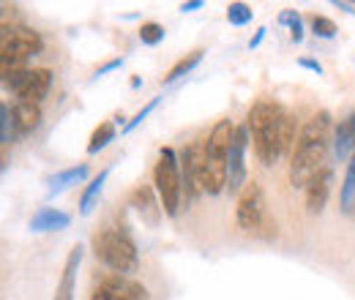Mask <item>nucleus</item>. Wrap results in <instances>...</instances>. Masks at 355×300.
Returning a JSON list of instances; mask_svg holds the SVG:
<instances>
[{
  "mask_svg": "<svg viewBox=\"0 0 355 300\" xmlns=\"http://www.w3.org/2000/svg\"><path fill=\"white\" fill-rule=\"evenodd\" d=\"M328 142H331V112L322 109L298 134L295 150L290 156V186L293 188H306L325 170L322 164L328 156Z\"/></svg>",
  "mask_w": 355,
  "mask_h": 300,
  "instance_id": "nucleus-1",
  "label": "nucleus"
},
{
  "mask_svg": "<svg viewBox=\"0 0 355 300\" xmlns=\"http://www.w3.org/2000/svg\"><path fill=\"white\" fill-rule=\"evenodd\" d=\"M235 136V126L230 121H219L208 139L202 142L200 156V186L208 194H222L227 188V164H230V145Z\"/></svg>",
  "mask_w": 355,
  "mask_h": 300,
  "instance_id": "nucleus-2",
  "label": "nucleus"
},
{
  "mask_svg": "<svg viewBox=\"0 0 355 300\" xmlns=\"http://www.w3.org/2000/svg\"><path fill=\"white\" fill-rule=\"evenodd\" d=\"M284 107L273 104V101H257L249 109L246 126L252 131V142H254V153L263 161V167H273L282 153H279V118H282Z\"/></svg>",
  "mask_w": 355,
  "mask_h": 300,
  "instance_id": "nucleus-3",
  "label": "nucleus"
},
{
  "mask_svg": "<svg viewBox=\"0 0 355 300\" xmlns=\"http://www.w3.org/2000/svg\"><path fill=\"white\" fill-rule=\"evenodd\" d=\"M235 221L243 232L257 235V238H276V221L268 213L266 194L263 186L249 180L243 191L238 194V208H235Z\"/></svg>",
  "mask_w": 355,
  "mask_h": 300,
  "instance_id": "nucleus-4",
  "label": "nucleus"
},
{
  "mask_svg": "<svg viewBox=\"0 0 355 300\" xmlns=\"http://www.w3.org/2000/svg\"><path fill=\"white\" fill-rule=\"evenodd\" d=\"M93 254H96L98 262H104L110 270H115L118 276L134 273L139 267L134 240L126 232H118V229H101L93 238Z\"/></svg>",
  "mask_w": 355,
  "mask_h": 300,
  "instance_id": "nucleus-5",
  "label": "nucleus"
},
{
  "mask_svg": "<svg viewBox=\"0 0 355 300\" xmlns=\"http://www.w3.org/2000/svg\"><path fill=\"white\" fill-rule=\"evenodd\" d=\"M153 183H156V194H159L164 213L178 215L180 197H183V177H180V161L173 148H162L159 161L153 167Z\"/></svg>",
  "mask_w": 355,
  "mask_h": 300,
  "instance_id": "nucleus-6",
  "label": "nucleus"
},
{
  "mask_svg": "<svg viewBox=\"0 0 355 300\" xmlns=\"http://www.w3.org/2000/svg\"><path fill=\"white\" fill-rule=\"evenodd\" d=\"M3 85L19 101L39 104L52 87V71L49 69H11V71H3Z\"/></svg>",
  "mask_w": 355,
  "mask_h": 300,
  "instance_id": "nucleus-7",
  "label": "nucleus"
},
{
  "mask_svg": "<svg viewBox=\"0 0 355 300\" xmlns=\"http://www.w3.org/2000/svg\"><path fill=\"white\" fill-rule=\"evenodd\" d=\"M42 36L36 33V30H31V28H14V30H6L3 33V71H8V66L11 69H19V63H25L28 58H33V55H39L42 52Z\"/></svg>",
  "mask_w": 355,
  "mask_h": 300,
  "instance_id": "nucleus-8",
  "label": "nucleus"
},
{
  "mask_svg": "<svg viewBox=\"0 0 355 300\" xmlns=\"http://www.w3.org/2000/svg\"><path fill=\"white\" fill-rule=\"evenodd\" d=\"M246 148H249V126H235L227 164V188L230 194H241L246 186Z\"/></svg>",
  "mask_w": 355,
  "mask_h": 300,
  "instance_id": "nucleus-9",
  "label": "nucleus"
},
{
  "mask_svg": "<svg viewBox=\"0 0 355 300\" xmlns=\"http://www.w3.org/2000/svg\"><path fill=\"white\" fill-rule=\"evenodd\" d=\"M90 300H150L148 298V290L142 284H137L132 279H123V276H107L96 292L90 295Z\"/></svg>",
  "mask_w": 355,
  "mask_h": 300,
  "instance_id": "nucleus-10",
  "label": "nucleus"
},
{
  "mask_svg": "<svg viewBox=\"0 0 355 300\" xmlns=\"http://www.w3.org/2000/svg\"><path fill=\"white\" fill-rule=\"evenodd\" d=\"M331 186H334V172L328 170V167L306 186V211H309L311 215L325 211V202H328V197H331Z\"/></svg>",
  "mask_w": 355,
  "mask_h": 300,
  "instance_id": "nucleus-11",
  "label": "nucleus"
},
{
  "mask_svg": "<svg viewBox=\"0 0 355 300\" xmlns=\"http://www.w3.org/2000/svg\"><path fill=\"white\" fill-rule=\"evenodd\" d=\"M132 205L137 208V213L142 215V221L145 224H150V227H156L159 221H162V202H156V191L150 188V186H139L137 191L132 194Z\"/></svg>",
  "mask_w": 355,
  "mask_h": 300,
  "instance_id": "nucleus-12",
  "label": "nucleus"
},
{
  "mask_svg": "<svg viewBox=\"0 0 355 300\" xmlns=\"http://www.w3.org/2000/svg\"><path fill=\"white\" fill-rule=\"evenodd\" d=\"M80 262H83V246H74L69 252L66 265H63V276H60V284L55 290V300H74V281H77Z\"/></svg>",
  "mask_w": 355,
  "mask_h": 300,
  "instance_id": "nucleus-13",
  "label": "nucleus"
},
{
  "mask_svg": "<svg viewBox=\"0 0 355 300\" xmlns=\"http://www.w3.org/2000/svg\"><path fill=\"white\" fill-rule=\"evenodd\" d=\"M69 224H71V215L58 208H39L31 218L33 232H58V229H66Z\"/></svg>",
  "mask_w": 355,
  "mask_h": 300,
  "instance_id": "nucleus-14",
  "label": "nucleus"
},
{
  "mask_svg": "<svg viewBox=\"0 0 355 300\" xmlns=\"http://www.w3.org/2000/svg\"><path fill=\"white\" fill-rule=\"evenodd\" d=\"M334 153L339 161H345L347 156L355 153V112H350L339 126H336V134H334Z\"/></svg>",
  "mask_w": 355,
  "mask_h": 300,
  "instance_id": "nucleus-15",
  "label": "nucleus"
},
{
  "mask_svg": "<svg viewBox=\"0 0 355 300\" xmlns=\"http://www.w3.org/2000/svg\"><path fill=\"white\" fill-rule=\"evenodd\" d=\"M11 115H14L17 134H31L33 129H39V123H42V107L31 104V101H17Z\"/></svg>",
  "mask_w": 355,
  "mask_h": 300,
  "instance_id": "nucleus-16",
  "label": "nucleus"
},
{
  "mask_svg": "<svg viewBox=\"0 0 355 300\" xmlns=\"http://www.w3.org/2000/svg\"><path fill=\"white\" fill-rule=\"evenodd\" d=\"M88 175H90L88 164H77V167H69V170L58 172L55 177H49V197H55V194H60L63 188H69V186L85 180Z\"/></svg>",
  "mask_w": 355,
  "mask_h": 300,
  "instance_id": "nucleus-17",
  "label": "nucleus"
},
{
  "mask_svg": "<svg viewBox=\"0 0 355 300\" xmlns=\"http://www.w3.org/2000/svg\"><path fill=\"white\" fill-rule=\"evenodd\" d=\"M202 55H205V49H194V52H189L186 58H180L175 66L167 71V77H164L162 82L170 85V82H175V80H180V77H186L189 71H194V69L202 63Z\"/></svg>",
  "mask_w": 355,
  "mask_h": 300,
  "instance_id": "nucleus-18",
  "label": "nucleus"
},
{
  "mask_svg": "<svg viewBox=\"0 0 355 300\" xmlns=\"http://www.w3.org/2000/svg\"><path fill=\"white\" fill-rule=\"evenodd\" d=\"M107 177H110V170H101L88 183V188H85V194H83V200H80V213L83 215H88L90 211H93V202L98 200V194H101V188H104Z\"/></svg>",
  "mask_w": 355,
  "mask_h": 300,
  "instance_id": "nucleus-19",
  "label": "nucleus"
},
{
  "mask_svg": "<svg viewBox=\"0 0 355 300\" xmlns=\"http://www.w3.org/2000/svg\"><path fill=\"white\" fill-rule=\"evenodd\" d=\"M115 139V126L107 121V123H101L98 129L90 134V142H88V153L93 156V153H98V150H104L110 142Z\"/></svg>",
  "mask_w": 355,
  "mask_h": 300,
  "instance_id": "nucleus-20",
  "label": "nucleus"
},
{
  "mask_svg": "<svg viewBox=\"0 0 355 300\" xmlns=\"http://www.w3.org/2000/svg\"><path fill=\"white\" fill-rule=\"evenodd\" d=\"M355 205V153L347 164V175H345V183H342V208L345 213H350Z\"/></svg>",
  "mask_w": 355,
  "mask_h": 300,
  "instance_id": "nucleus-21",
  "label": "nucleus"
},
{
  "mask_svg": "<svg viewBox=\"0 0 355 300\" xmlns=\"http://www.w3.org/2000/svg\"><path fill=\"white\" fill-rule=\"evenodd\" d=\"M279 22L290 28V39H293V42L295 44L304 42V19H301V14H298V11L284 8V11L279 14Z\"/></svg>",
  "mask_w": 355,
  "mask_h": 300,
  "instance_id": "nucleus-22",
  "label": "nucleus"
},
{
  "mask_svg": "<svg viewBox=\"0 0 355 300\" xmlns=\"http://www.w3.org/2000/svg\"><path fill=\"white\" fill-rule=\"evenodd\" d=\"M252 19H254L252 6H246V3H230V6H227V22H230V25L243 28V25H249Z\"/></svg>",
  "mask_w": 355,
  "mask_h": 300,
  "instance_id": "nucleus-23",
  "label": "nucleus"
},
{
  "mask_svg": "<svg viewBox=\"0 0 355 300\" xmlns=\"http://www.w3.org/2000/svg\"><path fill=\"white\" fill-rule=\"evenodd\" d=\"M309 28L317 39H334V36L339 33V30H336V22H334V19H328V17H320V14H314V17H311Z\"/></svg>",
  "mask_w": 355,
  "mask_h": 300,
  "instance_id": "nucleus-24",
  "label": "nucleus"
},
{
  "mask_svg": "<svg viewBox=\"0 0 355 300\" xmlns=\"http://www.w3.org/2000/svg\"><path fill=\"white\" fill-rule=\"evenodd\" d=\"M14 134H17V126H14V115H11L8 104H0V139H3V145H11Z\"/></svg>",
  "mask_w": 355,
  "mask_h": 300,
  "instance_id": "nucleus-25",
  "label": "nucleus"
},
{
  "mask_svg": "<svg viewBox=\"0 0 355 300\" xmlns=\"http://www.w3.org/2000/svg\"><path fill=\"white\" fill-rule=\"evenodd\" d=\"M139 42L148 44V46H156V44L164 42V28L159 22H145L139 28Z\"/></svg>",
  "mask_w": 355,
  "mask_h": 300,
  "instance_id": "nucleus-26",
  "label": "nucleus"
},
{
  "mask_svg": "<svg viewBox=\"0 0 355 300\" xmlns=\"http://www.w3.org/2000/svg\"><path fill=\"white\" fill-rule=\"evenodd\" d=\"M156 104H159V98H153V101H150L148 107H142V109H139V112L134 115L132 121H129V123L123 126V134H132V131L137 129V126H139V123H142V121H145V118H148V115H150L153 109H156Z\"/></svg>",
  "mask_w": 355,
  "mask_h": 300,
  "instance_id": "nucleus-27",
  "label": "nucleus"
},
{
  "mask_svg": "<svg viewBox=\"0 0 355 300\" xmlns=\"http://www.w3.org/2000/svg\"><path fill=\"white\" fill-rule=\"evenodd\" d=\"M121 66H123V58H115V60H110V63H104V66H101V69H98V71L93 74V80H98V77H104L107 71H115V69H121Z\"/></svg>",
  "mask_w": 355,
  "mask_h": 300,
  "instance_id": "nucleus-28",
  "label": "nucleus"
},
{
  "mask_svg": "<svg viewBox=\"0 0 355 300\" xmlns=\"http://www.w3.org/2000/svg\"><path fill=\"white\" fill-rule=\"evenodd\" d=\"M298 66H304V69H311L314 74H322V66H320L317 60H311V58H298Z\"/></svg>",
  "mask_w": 355,
  "mask_h": 300,
  "instance_id": "nucleus-29",
  "label": "nucleus"
},
{
  "mask_svg": "<svg viewBox=\"0 0 355 300\" xmlns=\"http://www.w3.org/2000/svg\"><path fill=\"white\" fill-rule=\"evenodd\" d=\"M202 6H205L202 0H189V3H183V6H180V11H183V14H191V11L202 8Z\"/></svg>",
  "mask_w": 355,
  "mask_h": 300,
  "instance_id": "nucleus-30",
  "label": "nucleus"
},
{
  "mask_svg": "<svg viewBox=\"0 0 355 300\" xmlns=\"http://www.w3.org/2000/svg\"><path fill=\"white\" fill-rule=\"evenodd\" d=\"M266 33H268V28H260V30H257V36L249 42V46H252V49H257V46L263 44V39H266Z\"/></svg>",
  "mask_w": 355,
  "mask_h": 300,
  "instance_id": "nucleus-31",
  "label": "nucleus"
}]
</instances>
